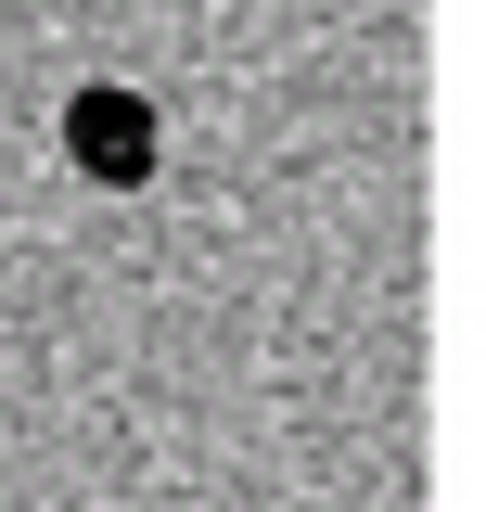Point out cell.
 <instances>
[{"instance_id":"cell-1","label":"cell","mask_w":486,"mask_h":512,"mask_svg":"<svg viewBox=\"0 0 486 512\" xmlns=\"http://www.w3.org/2000/svg\"><path fill=\"white\" fill-rule=\"evenodd\" d=\"M64 167L103 192H141L154 167H167V128H154V103L141 90H116V77H90L77 103H64Z\"/></svg>"}]
</instances>
